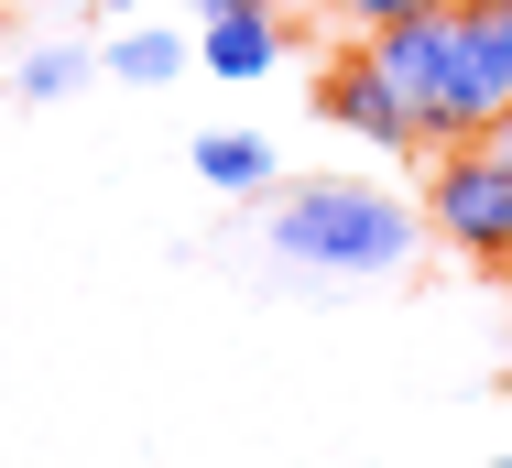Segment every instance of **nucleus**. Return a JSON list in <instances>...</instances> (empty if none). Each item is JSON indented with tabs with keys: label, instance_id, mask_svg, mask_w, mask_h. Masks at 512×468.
<instances>
[{
	"label": "nucleus",
	"instance_id": "f257e3e1",
	"mask_svg": "<svg viewBox=\"0 0 512 468\" xmlns=\"http://www.w3.org/2000/svg\"><path fill=\"white\" fill-rule=\"evenodd\" d=\"M273 251L295 273H327V283H371V273H404L425 251V218L414 196L393 186H360V175H316V186H273Z\"/></svg>",
	"mask_w": 512,
	"mask_h": 468
},
{
	"label": "nucleus",
	"instance_id": "f03ea898",
	"mask_svg": "<svg viewBox=\"0 0 512 468\" xmlns=\"http://www.w3.org/2000/svg\"><path fill=\"white\" fill-rule=\"evenodd\" d=\"M371 44V66L414 98V142H491V120H502V98L480 77V55H469V33H458V11H404V22H382V33H360Z\"/></svg>",
	"mask_w": 512,
	"mask_h": 468
},
{
	"label": "nucleus",
	"instance_id": "7ed1b4c3",
	"mask_svg": "<svg viewBox=\"0 0 512 468\" xmlns=\"http://www.w3.org/2000/svg\"><path fill=\"white\" fill-rule=\"evenodd\" d=\"M425 229L447 251H469L480 273H512V164L491 142H447L425 175Z\"/></svg>",
	"mask_w": 512,
	"mask_h": 468
},
{
	"label": "nucleus",
	"instance_id": "20e7f679",
	"mask_svg": "<svg viewBox=\"0 0 512 468\" xmlns=\"http://www.w3.org/2000/svg\"><path fill=\"white\" fill-rule=\"evenodd\" d=\"M316 120H327V131H360V142H382V153H404V142H414V98L371 66V44L327 55V77H316Z\"/></svg>",
	"mask_w": 512,
	"mask_h": 468
},
{
	"label": "nucleus",
	"instance_id": "39448f33",
	"mask_svg": "<svg viewBox=\"0 0 512 468\" xmlns=\"http://www.w3.org/2000/svg\"><path fill=\"white\" fill-rule=\"evenodd\" d=\"M197 66L229 77V88L273 77V66H284V0H218V11L197 22Z\"/></svg>",
	"mask_w": 512,
	"mask_h": 468
},
{
	"label": "nucleus",
	"instance_id": "423d86ee",
	"mask_svg": "<svg viewBox=\"0 0 512 468\" xmlns=\"http://www.w3.org/2000/svg\"><path fill=\"white\" fill-rule=\"evenodd\" d=\"M99 66L120 77V88H175L186 66H197V33H175V22H120L99 44Z\"/></svg>",
	"mask_w": 512,
	"mask_h": 468
},
{
	"label": "nucleus",
	"instance_id": "0eeeda50",
	"mask_svg": "<svg viewBox=\"0 0 512 468\" xmlns=\"http://www.w3.org/2000/svg\"><path fill=\"white\" fill-rule=\"evenodd\" d=\"M197 186H218V196H273L284 186V164H273V142L262 131H197Z\"/></svg>",
	"mask_w": 512,
	"mask_h": 468
},
{
	"label": "nucleus",
	"instance_id": "6e6552de",
	"mask_svg": "<svg viewBox=\"0 0 512 468\" xmlns=\"http://www.w3.org/2000/svg\"><path fill=\"white\" fill-rule=\"evenodd\" d=\"M88 77H109L99 66V44H22V66H11V98H33V109H55V98H77Z\"/></svg>",
	"mask_w": 512,
	"mask_h": 468
},
{
	"label": "nucleus",
	"instance_id": "1a4fd4ad",
	"mask_svg": "<svg viewBox=\"0 0 512 468\" xmlns=\"http://www.w3.org/2000/svg\"><path fill=\"white\" fill-rule=\"evenodd\" d=\"M349 33H382V22H404V11H425V0H327Z\"/></svg>",
	"mask_w": 512,
	"mask_h": 468
},
{
	"label": "nucleus",
	"instance_id": "9d476101",
	"mask_svg": "<svg viewBox=\"0 0 512 468\" xmlns=\"http://www.w3.org/2000/svg\"><path fill=\"white\" fill-rule=\"evenodd\" d=\"M88 11H109V22H142V11H153V0H88Z\"/></svg>",
	"mask_w": 512,
	"mask_h": 468
},
{
	"label": "nucleus",
	"instance_id": "9b49d317",
	"mask_svg": "<svg viewBox=\"0 0 512 468\" xmlns=\"http://www.w3.org/2000/svg\"><path fill=\"white\" fill-rule=\"evenodd\" d=\"M491 153H502V164H512V109H502V120H491Z\"/></svg>",
	"mask_w": 512,
	"mask_h": 468
},
{
	"label": "nucleus",
	"instance_id": "f8f14e48",
	"mask_svg": "<svg viewBox=\"0 0 512 468\" xmlns=\"http://www.w3.org/2000/svg\"><path fill=\"white\" fill-rule=\"evenodd\" d=\"M175 11H197V22H207V11H218V0H175Z\"/></svg>",
	"mask_w": 512,
	"mask_h": 468
},
{
	"label": "nucleus",
	"instance_id": "ddd939ff",
	"mask_svg": "<svg viewBox=\"0 0 512 468\" xmlns=\"http://www.w3.org/2000/svg\"><path fill=\"white\" fill-rule=\"evenodd\" d=\"M425 11H458V0H425Z\"/></svg>",
	"mask_w": 512,
	"mask_h": 468
},
{
	"label": "nucleus",
	"instance_id": "4468645a",
	"mask_svg": "<svg viewBox=\"0 0 512 468\" xmlns=\"http://www.w3.org/2000/svg\"><path fill=\"white\" fill-rule=\"evenodd\" d=\"M66 11H88V0H66Z\"/></svg>",
	"mask_w": 512,
	"mask_h": 468
},
{
	"label": "nucleus",
	"instance_id": "2eb2a0df",
	"mask_svg": "<svg viewBox=\"0 0 512 468\" xmlns=\"http://www.w3.org/2000/svg\"><path fill=\"white\" fill-rule=\"evenodd\" d=\"M491 468H512V458H491Z\"/></svg>",
	"mask_w": 512,
	"mask_h": 468
}]
</instances>
